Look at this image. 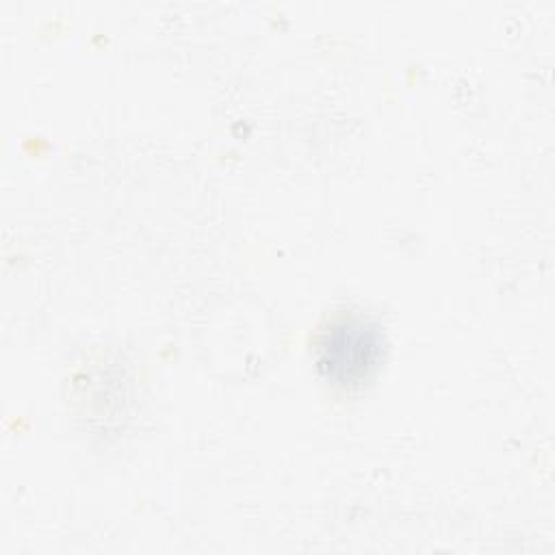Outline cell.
<instances>
[{"label":"cell","instance_id":"cell-1","mask_svg":"<svg viewBox=\"0 0 555 555\" xmlns=\"http://www.w3.org/2000/svg\"><path fill=\"white\" fill-rule=\"evenodd\" d=\"M384 334L360 312H340L321 332L317 364L327 379L351 386L366 382L379 364Z\"/></svg>","mask_w":555,"mask_h":555}]
</instances>
